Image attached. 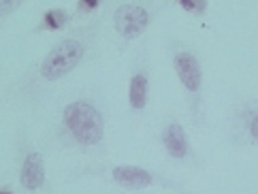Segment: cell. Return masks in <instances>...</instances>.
<instances>
[{"instance_id":"5b68a950","label":"cell","mask_w":258,"mask_h":194,"mask_svg":"<svg viewBox=\"0 0 258 194\" xmlns=\"http://www.w3.org/2000/svg\"><path fill=\"white\" fill-rule=\"evenodd\" d=\"M111 177H113L115 183H119V186H124V188H131V190L147 188L156 181V177L150 171L141 169V166H131V164L115 166V169L111 171Z\"/></svg>"},{"instance_id":"6da1fadb","label":"cell","mask_w":258,"mask_h":194,"mask_svg":"<svg viewBox=\"0 0 258 194\" xmlns=\"http://www.w3.org/2000/svg\"><path fill=\"white\" fill-rule=\"evenodd\" d=\"M62 119H64V128H67L69 135L75 139L77 143L92 147V145H98L103 141L105 122L94 105L84 103V100L71 103L64 109Z\"/></svg>"},{"instance_id":"277c9868","label":"cell","mask_w":258,"mask_h":194,"mask_svg":"<svg viewBox=\"0 0 258 194\" xmlns=\"http://www.w3.org/2000/svg\"><path fill=\"white\" fill-rule=\"evenodd\" d=\"M173 67H175L179 81L183 83V88L190 94H199L201 92V67H199V60L195 58V53H190V51L175 53Z\"/></svg>"},{"instance_id":"8992f818","label":"cell","mask_w":258,"mask_h":194,"mask_svg":"<svg viewBox=\"0 0 258 194\" xmlns=\"http://www.w3.org/2000/svg\"><path fill=\"white\" fill-rule=\"evenodd\" d=\"M20 181H22V186L28 190H39L45 183V162L39 152H30L26 156V160L22 164Z\"/></svg>"},{"instance_id":"7a4b0ae2","label":"cell","mask_w":258,"mask_h":194,"mask_svg":"<svg viewBox=\"0 0 258 194\" xmlns=\"http://www.w3.org/2000/svg\"><path fill=\"white\" fill-rule=\"evenodd\" d=\"M88 49L86 39L81 36H67L62 39L56 47H53L47 55L43 58L39 67V77L47 83H53L62 77H67L69 73L77 69V64L84 60Z\"/></svg>"},{"instance_id":"8fae6325","label":"cell","mask_w":258,"mask_h":194,"mask_svg":"<svg viewBox=\"0 0 258 194\" xmlns=\"http://www.w3.org/2000/svg\"><path fill=\"white\" fill-rule=\"evenodd\" d=\"M177 3L181 5V9H186L188 13L195 15H201L207 9V0H177Z\"/></svg>"},{"instance_id":"ba28073f","label":"cell","mask_w":258,"mask_h":194,"mask_svg":"<svg viewBox=\"0 0 258 194\" xmlns=\"http://www.w3.org/2000/svg\"><path fill=\"white\" fill-rule=\"evenodd\" d=\"M239 135L247 143H258V107L241 111V115H239Z\"/></svg>"},{"instance_id":"3957f363","label":"cell","mask_w":258,"mask_h":194,"mask_svg":"<svg viewBox=\"0 0 258 194\" xmlns=\"http://www.w3.org/2000/svg\"><path fill=\"white\" fill-rule=\"evenodd\" d=\"M113 24L117 34H122L124 39H137V36H141L145 32L147 24H150V13H147V9L139 5L126 3L122 7H117V11L113 15Z\"/></svg>"},{"instance_id":"5bb4252c","label":"cell","mask_w":258,"mask_h":194,"mask_svg":"<svg viewBox=\"0 0 258 194\" xmlns=\"http://www.w3.org/2000/svg\"><path fill=\"white\" fill-rule=\"evenodd\" d=\"M0 194H13L11 190H0Z\"/></svg>"},{"instance_id":"30bf717a","label":"cell","mask_w":258,"mask_h":194,"mask_svg":"<svg viewBox=\"0 0 258 194\" xmlns=\"http://www.w3.org/2000/svg\"><path fill=\"white\" fill-rule=\"evenodd\" d=\"M69 22V13L58 9V11H47L43 17V26H47L49 30H60V28Z\"/></svg>"},{"instance_id":"7c38bea8","label":"cell","mask_w":258,"mask_h":194,"mask_svg":"<svg viewBox=\"0 0 258 194\" xmlns=\"http://www.w3.org/2000/svg\"><path fill=\"white\" fill-rule=\"evenodd\" d=\"M26 0H0V17H9L11 13H15Z\"/></svg>"},{"instance_id":"4fadbf2b","label":"cell","mask_w":258,"mask_h":194,"mask_svg":"<svg viewBox=\"0 0 258 194\" xmlns=\"http://www.w3.org/2000/svg\"><path fill=\"white\" fill-rule=\"evenodd\" d=\"M98 3H100V0H81L79 9H84V11H92V9H94Z\"/></svg>"},{"instance_id":"9c48e42d","label":"cell","mask_w":258,"mask_h":194,"mask_svg":"<svg viewBox=\"0 0 258 194\" xmlns=\"http://www.w3.org/2000/svg\"><path fill=\"white\" fill-rule=\"evenodd\" d=\"M128 100H131V107L137 111L145 107V103H147V77L145 75H135L131 79Z\"/></svg>"},{"instance_id":"52a82bcc","label":"cell","mask_w":258,"mask_h":194,"mask_svg":"<svg viewBox=\"0 0 258 194\" xmlns=\"http://www.w3.org/2000/svg\"><path fill=\"white\" fill-rule=\"evenodd\" d=\"M162 143L173 158H183L188 154V137L179 124H169L162 133Z\"/></svg>"}]
</instances>
